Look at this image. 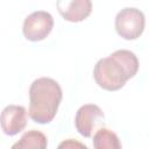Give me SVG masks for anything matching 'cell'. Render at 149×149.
Instances as JSON below:
<instances>
[{
    "instance_id": "1",
    "label": "cell",
    "mask_w": 149,
    "mask_h": 149,
    "mask_svg": "<svg viewBox=\"0 0 149 149\" xmlns=\"http://www.w3.org/2000/svg\"><path fill=\"white\" fill-rule=\"evenodd\" d=\"M137 71L139 59L136 55L130 50L120 49L95 63L93 77L99 87L106 91H118Z\"/></svg>"
},
{
    "instance_id": "2",
    "label": "cell",
    "mask_w": 149,
    "mask_h": 149,
    "mask_svg": "<svg viewBox=\"0 0 149 149\" xmlns=\"http://www.w3.org/2000/svg\"><path fill=\"white\" fill-rule=\"evenodd\" d=\"M63 98L61 85L52 78L35 79L29 87V118L41 125L49 123L57 114Z\"/></svg>"
},
{
    "instance_id": "3",
    "label": "cell",
    "mask_w": 149,
    "mask_h": 149,
    "mask_svg": "<svg viewBox=\"0 0 149 149\" xmlns=\"http://www.w3.org/2000/svg\"><path fill=\"white\" fill-rule=\"evenodd\" d=\"M144 14L135 7H126L115 16V30L125 40H136L144 30Z\"/></svg>"
},
{
    "instance_id": "4",
    "label": "cell",
    "mask_w": 149,
    "mask_h": 149,
    "mask_svg": "<svg viewBox=\"0 0 149 149\" xmlns=\"http://www.w3.org/2000/svg\"><path fill=\"white\" fill-rule=\"evenodd\" d=\"M54 28V17L44 10H36L29 14L24 21L22 31L24 37L31 42L44 40Z\"/></svg>"
},
{
    "instance_id": "5",
    "label": "cell",
    "mask_w": 149,
    "mask_h": 149,
    "mask_svg": "<svg viewBox=\"0 0 149 149\" xmlns=\"http://www.w3.org/2000/svg\"><path fill=\"white\" fill-rule=\"evenodd\" d=\"M104 119L105 114L98 105L86 104L78 108L74 116V126L81 136L91 137L93 132L102 126Z\"/></svg>"
},
{
    "instance_id": "6",
    "label": "cell",
    "mask_w": 149,
    "mask_h": 149,
    "mask_svg": "<svg viewBox=\"0 0 149 149\" xmlns=\"http://www.w3.org/2000/svg\"><path fill=\"white\" fill-rule=\"evenodd\" d=\"M0 126L6 135L14 136L27 126V111L21 105H8L0 113Z\"/></svg>"
},
{
    "instance_id": "7",
    "label": "cell",
    "mask_w": 149,
    "mask_h": 149,
    "mask_svg": "<svg viewBox=\"0 0 149 149\" xmlns=\"http://www.w3.org/2000/svg\"><path fill=\"white\" fill-rule=\"evenodd\" d=\"M56 6L62 17L69 22H81L92 12L91 0H57Z\"/></svg>"
},
{
    "instance_id": "8",
    "label": "cell",
    "mask_w": 149,
    "mask_h": 149,
    "mask_svg": "<svg viewBox=\"0 0 149 149\" xmlns=\"http://www.w3.org/2000/svg\"><path fill=\"white\" fill-rule=\"evenodd\" d=\"M93 147L95 149H120L121 142L118 135L108 128L100 127L93 135Z\"/></svg>"
},
{
    "instance_id": "9",
    "label": "cell",
    "mask_w": 149,
    "mask_h": 149,
    "mask_svg": "<svg viewBox=\"0 0 149 149\" xmlns=\"http://www.w3.org/2000/svg\"><path fill=\"white\" fill-rule=\"evenodd\" d=\"M48 146V139L47 136L36 129H31L29 132H26L21 139L12 146L13 149H29V148H47Z\"/></svg>"
},
{
    "instance_id": "10",
    "label": "cell",
    "mask_w": 149,
    "mask_h": 149,
    "mask_svg": "<svg viewBox=\"0 0 149 149\" xmlns=\"http://www.w3.org/2000/svg\"><path fill=\"white\" fill-rule=\"evenodd\" d=\"M58 148H84V149H86V146L80 143V142H77V141H74L72 139H69V140L62 142L58 146Z\"/></svg>"
}]
</instances>
